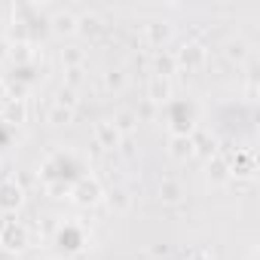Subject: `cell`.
Masks as SVG:
<instances>
[{
  "mask_svg": "<svg viewBox=\"0 0 260 260\" xmlns=\"http://www.w3.org/2000/svg\"><path fill=\"white\" fill-rule=\"evenodd\" d=\"M98 196H101V187H98L95 181H89V178H83V181L74 187V199L83 202V205H86V202H95Z\"/></svg>",
  "mask_w": 260,
  "mask_h": 260,
  "instance_id": "277c9868",
  "label": "cell"
},
{
  "mask_svg": "<svg viewBox=\"0 0 260 260\" xmlns=\"http://www.w3.org/2000/svg\"><path fill=\"white\" fill-rule=\"evenodd\" d=\"M205 61V46L202 43H184L181 52H178V61L175 64H187V68H199Z\"/></svg>",
  "mask_w": 260,
  "mask_h": 260,
  "instance_id": "7a4b0ae2",
  "label": "cell"
},
{
  "mask_svg": "<svg viewBox=\"0 0 260 260\" xmlns=\"http://www.w3.org/2000/svg\"><path fill=\"white\" fill-rule=\"evenodd\" d=\"M226 55H233V58H242V55H245V43H242V40L230 43V46H226Z\"/></svg>",
  "mask_w": 260,
  "mask_h": 260,
  "instance_id": "d6986e66",
  "label": "cell"
},
{
  "mask_svg": "<svg viewBox=\"0 0 260 260\" xmlns=\"http://www.w3.org/2000/svg\"><path fill=\"white\" fill-rule=\"evenodd\" d=\"M19 202H22V190L13 181L10 184H0V208L13 211V208H19Z\"/></svg>",
  "mask_w": 260,
  "mask_h": 260,
  "instance_id": "5b68a950",
  "label": "cell"
},
{
  "mask_svg": "<svg viewBox=\"0 0 260 260\" xmlns=\"http://www.w3.org/2000/svg\"><path fill=\"white\" fill-rule=\"evenodd\" d=\"M196 260H205V257H196Z\"/></svg>",
  "mask_w": 260,
  "mask_h": 260,
  "instance_id": "44dd1931",
  "label": "cell"
},
{
  "mask_svg": "<svg viewBox=\"0 0 260 260\" xmlns=\"http://www.w3.org/2000/svg\"><path fill=\"white\" fill-rule=\"evenodd\" d=\"M208 178H214V181H226V178H230V166H226L223 159L208 162Z\"/></svg>",
  "mask_w": 260,
  "mask_h": 260,
  "instance_id": "4fadbf2b",
  "label": "cell"
},
{
  "mask_svg": "<svg viewBox=\"0 0 260 260\" xmlns=\"http://www.w3.org/2000/svg\"><path fill=\"white\" fill-rule=\"evenodd\" d=\"M95 138H98L101 147H116V141H119V128H116L110 119H101V122L95 125Z\"/></svg>",
  "mask_w": 260,
  "mask_h": 260,
  "instance_id": "3957f363",
  "label": "cell"
},
{
  "mask_svg": "<svg viewBox=\"0 0 260 260\" xmlns=\"http://www.w3.org/2000/svg\"><path fill=\"white\" fill-rule=\"evenodd\" d=\"M0 242H4L7 248H25L28 245V230L22 223H4V230H0Z\"/></svg>",
  "mask_w": 260,
  "mask_h": 260,
  "instance_id": "6da1fadb",
  "label": "cell"
},
{
  "mask_svg": "<svg viewBox=\"0 0 260 260\" xmlns=\"http://www.w3.org/2000/svg\"><path fill=\"white\" fill-rule=\"evenodd\" d=\"M0 98H4V83H0Z\"/></svg>",
  "mask_w": 260,
  "mask_h": 260,
  "instance_id": "ffe728a7",
  "label": "cell"
},
{
  "mask_svg": "<svg viewBox=\"0 0 260 260\" xmlns=\"http://www.w3.org/2000/svg\"><path fill=\"white\" fill-rule=\"evenodd\" d=\"M147 98H150V101H169V98H172L169 80H166V77H153L150 86H147Z\"/></svg>",
  "mask_w": 260,
  "mask_h": 260,
  "instance_id": "8992f818",
  "label": "cell"
},
{
  "mask_svg": "<svg viewBox=\"0 0 260 260\" xmlns=\"http://www.w3.org/2000/svg\"><path fill=\"white\" fill-rule=\"evenodd\" d=\"M104 83H107V89H122V74H119V71H110V74L104 77Z\"/></svg>",
  "mask_w": 260,
  "mask_h": 260,
  "instance_id": "ac0fdd59",
  "label": "cell"
},
{
  "mask_svg": "<svg viewBox=\"0 0 260 260\" xmlns=\"http://www.w3.org/2000/svg\"><path fill=\"white\" fill-rule=\"evenodd\" d=\"M71 119H74V110H68V107H61V104H52V107H49V122L61 125V122H71Z\"/></svg>",
  "mask_w": 260,
  "mask_h": 260,
  "instance_id": "30bf717a",
  "label": "cell"
},
{
  "mask_svg": "<svg viewBox=\"0 0 260 260\" xmlns=\"http://www.w3.org/2000/svg\"><path fill=\"white\" fill-rule=\"evenodd\" d=\"M61 58L71 64V71H77V64L83 61V52H80V49H64V52H61Z\"/></svg>",
  "mask_w": 260,
  "mask_h": 260,
  "instance_id": "2e32d148",
  "label": "cell"
},
{
  "mask_svg": "<svg viewBox=\"0 0 260 260\" xmlns=\"http://www.w3.org/2000/svg\"><path fill=\"white\" fill-rule=\"evenodd\" d=\"M4 116H7V122H22V119H25V107H22V101H10V104L4 107Z\"/></svg>",
  "mask_w": 260,
  "mask_h": 260,
  "instance_id": "7c38bea8",
  "label": "cell"
},
{
  "mask_svg": "<svg viewBox=\"0 0 260 260\" xmlns=\"http://www.w3.org/2000/svg\"><path fill=\"white\" fill-rule=\"evenodd\" d=\"M147 37H150V43H162V40H169V37H172L169 22H150V25H147Z\"/></svg>",
  "mask_w": 260,
  "mask_h": 260,
  "instance_id": "ba28073f",
  "label": "cell"
},
{
  "mask_svg": "<svg viewBox=\"0 0 260 260\" xmlns=\"http://www.w3.org/2000/svg\"><path fill=\"white\" fill-rule=\"evenodd\" d=\"M159 196H162L166 202H178V199H181V184H175V181H162V184H159Z\"/></svg>",
  "mask_w": 260,
  "mask_h": 260,
  "instance_id": "8fae6325",
  "label": "cell"
},
{
  "mask_svg": "<svg viewBox=\"0 0 260 260\" xmlns=\"http://www.w3.org/2000/svg\"><path fill=\"white\" fill-rule=\"evenodd\" d=\"M77 31H86V34H95L98 31V25H101V19L95 16V13H89V16H83V19H77Z\"/></svg>",
  "mask_w": 260,
  "mask_h": 260,
  "instance_id": "5bb4252c",
  "label": "cell"
},
{
  "mask_svg": "<svg viewBox=\"0 0 260 260\" xmlns=\"http://www.w3.org/2000/svg\"><path fill=\"white\" fill-rule=\"evenodd\" d=\"M52 28H55V34H71V31H77V19L71 13H58L52 19Z\"/></svg>",
  "mask_w": 260,
  "mask_h": 260,
  "instance_id": "9c48e42d",
  "label": "cell"
},
{
  "mask_svg": "<svg viewBox=\"0 0 260 260\" xmlns=\"http://www.w3.org/2000/svg\"><path fill=\"white\" fill-rule=\"evenodd\" d=\"M55 104H61V107L74 110V92H71V89H61V92L55 95Z\"/></svg>",
  "mask_w": 260,
  "mask_h": 260,
  "instance_id": "e0dca14e",
  "label": "cell"
},
{
  "mask_svg": "<svg viewBox=\"0 0 260 260\" xmlns=\"http://www.w3.org/2000/svg\"><path fill=\"white\" fill-rule=\"evenodd\" d=\"M113 125L119 128V132H128V128L135 125V113H128V110H125V113H119V116L113 119Z\"/></svg>",
  "mask_w": 260,
  "mask_h": 260,
  "instance_id": "9a60e30c",
  "label": "cell"
},
{
  "mask_svg": "<svg viewBox=\"0 0 260 260\" xmlns=\"http://www.w3.org/2000/svg\"><path fill=\"white\" fill-rule=\"evenodd\" d=\"M175 159H187L193 156V138L190 135H172V150H169Z\"/></svg>",
  "mask_w": 260,
  "mask_h": 260,
  "instance_id": "52a82bcc",
  "label": "cell"
}]
</instances>
